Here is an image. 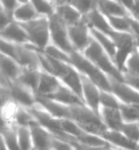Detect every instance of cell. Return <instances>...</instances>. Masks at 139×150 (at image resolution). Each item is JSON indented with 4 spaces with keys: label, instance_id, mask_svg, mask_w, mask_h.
Here are the masks:
<instances>
[{
    "label": "cell",
    "instance_id": "8d00e7d4",
    "mask_svg": "<svg viewBox=\"0 0 139 150\" xmlns=\"http://www.w3.org/2000/svg\"><path fill=\"white\" fill-rule=\"evenodd\" d=\"M61 126H62V130L68 135L75 137L78 139L80 134L83 133V130L75 122L73 119H62L61 122Z\"/></svg>",
    "mask_w": 139,
    "mask_h": 150
},
{
    "label": "cell",
    "instance_id": "d6a6232c",
    "mask_svg": "<svg viewBox=\"0 0 139 150\" xmlns=\"http://www.w3.org/2000/svg\"><path fill=\"white\" fill-rule=\"evenodd\" d=\"M129 17L109 16V17H107V19L114 31L120 32V33H132V31H131Z\"/></svg>",
    "mask_w": 139,
    "mask_h": 150
},
{
    "label": "cell",
    "instance_id": "4fadbf2b",
    "mask_svg": "<svg viewBox=\"0 0 139 150\" xmlns=\"http://www.w3.org/2000/svg\"><path fill=\"white\" fill-rule=\"evenodd\" d=\"M83 18L87 21L88 27L92 29L97 30L98 32H102L103 34L111 37L114 34V30L111 27L107 17L98 9L97 5L95 9L92 10L87 15L83 16Z\"/></svg>",
    "mask_w": 139,
    "mask_h": 150
},
{
    "label": "cell",
    "instance_id": "ffe728a7",
    "mask_svg": "<svg viewBox=\"0 0 139 150\" xmlns=\"http://www.w3.org/2000/svg\"><path fill=\"white\" fill-rule=\"evenodd\" d=\"M99 115L102 122L105 124L108 130L120 131L122 125L124 124V120L121 115L120 109L100 108Z\"/></svg>",
    "mask_w": 139,
    "mask_h": 150
},
{
    "label": "cell",
    "instance_id": "836d02e7",
    "mask_svg": "<svg viewBox=\"0 0 139 150\" xmlns=\"http://www.w3.org/2000/svg\"><path fill=\"white\" fill-rule=\"evenodd\" d=\"M121 103L111 91H100V108L119 109Z\"/></svg>",
    "mask_w": 139,
    "mask_h": 150
},
{
    "label": "cell",
    "instance_id": "30bf717a",
    "mask_svg": "<svg viewBox=\"0 0 139 150\" xmlns=\"http://www.w3.org/2000/svg\"><path fill=\"white\" fill-rule=\"evenodd\" d=\"M39 52L40 50H38L31 43L24 46H18L17 62L21 65L23 69L42 70Z\"/></svg>",
    "mask_w": 139,
    "mask_h": 150
},
{
    "label": "cell",
    "instance_id": "c3c4849f",
    "mask_svg": "<svg viewBox=\"0 0 139 150\" xmlns=\"http://www.w3.org/2000/svg\"><path fill=\"white\" fill-rule=\"evenodd\" d=\"M32 150H37V149H35V148H33V149H32Z\"/></svg>",
    "mask_w": 139,
    "mask_h": 150
},
{
    "label": "cell",
    "instance_id": "f1b7e54d",
    "mask_svg": "<svg viewBox=\"0 0 139 150\" xmlns=\"http://www.w3.org/2000/svg\"><path fill=\"white\" fill-rule=\"evenodd\" d=\"M37 122L35 120L34 116L29 111V109L24 108L22 106L18 105V108L16 110L14 116L13 123L16 126H24V127H30L33 123Z\"/></svg>",
    "mask_w": 139,
    "mask_h": 150
},
{
    "label": "cell",
    "instance_id": "6da1fadb",
    "mask_svg": "<svg viewBox=\"0 0 139 150\" xmlns=\"http://www.w3.org/2000/svg\"><path fill=\"white\" fill-rule=\"evenodd\" d=\"M71 56V65L74 66L82 75L90 79L102 91H111L110 79L97 65L90 62L82 53L74 51Z\"/></svg>",
    "mask_w": 139,
    "mask_h": 150
},
{
    "label": "cell",
    "instance_id": "9c48e42d",
    "mask_svg": "<svg viewBox=\"0 0 139 150\" xmlns=\"http://www.w3.org/2000/svg\"><path fill=\"white\" fill-rule=\"evenodd\" d=\"M110 79L111 93L114 95L123 105H139V91L127 85L124 82H120L115 79Z\"/></svg>",
    "mask_w": 139,
    "mask_h": 150
},
{
    "label": "cell",
    "instance_id": "f546056e",
    "mask_svg": "<svg viewBox=\"0 0 139 150\" xmlns=\"http://www.w3.org/2000/svg\"><path fill=\"white\" fill-rule=\"evenodd\" d=\"M35 9L39 16L50 18L56 13L55 1H46V0H31Z\"/></svg>",
    "mask_w": 139,
    "mask_h": 150
},
{
    "label": "cell",
    "instance_id": "e0dca14e",
    "mask_svg": "<svg viewBox=\"0 0 139 150\" xmlns=\"http://www.w3.org/2000/svg\"><path fill=\"white\" fill-rule=\"evenodd\" d=\"M33 139V146L37 150L52 149V140L54 136L47 129L42 127L38 122L33 123L30 126Z\"/></svg>",
    "mask_w": 139,
    "mask_h": 150
},
{
    "label": "cell",
    "instance_id": "5bb4252c",
    "mask_svg": "<svg viewBox=\"0 0 139 150\" xmlns=\"http://www.w3.org/2000/svg\"><path fill=\"white\" fill-rule=\"evenodd\" d=\"M39 56L40 61H41L42 71H44V72L51 74V75L57 77L59 80L63 79L69 73L71 64L53 59L50 56L45 54L43 51H40Z\"/></svg>",
    "mask_w": 139,
    "mask_h": 150
},
{
    "label": "cell",
    "instance_id": "f6af8a7d",
    "mask_svg": "<svg viewBox=\"0 0 139 150\" xmlns=\"http://www.w3.org/2000/svg\"><path fill=\"white\" fill-rule=\"evenodd\" d=\"M75 150H121L116 148L114 146H104V147H88V146H85L80 144L79 142L75 143Z\"/></svg>",
    "mask_w": 139,
    "mask_h": 150
},
{
    "label": "cell",
    "instance_id": "7c38bea8",
    "mask_svg": "<svg viewBox=\"0 0 139 150\" xmlns=\"http://www.w3.org/2000/svg\"><path fill=\"white\" fill-rule=\"evenodd\" d=\"M0 34V40L13 43L15 45L24 46L30 43L27 32L22 27V25L16 21L11 22L6 27L1 29Z\"/></svg>",
    "mask_w": 139,
    "mask_h": 150
},
{
    "label": "cell",
    "instance_id": "74e56055",
    "mask_svg": "<svg viewBox=\"0 0 139 150\" xmlns=\"http://www.w3.org/2000/svg\"><path fill=\"white\" fill-rule=\"evenodd\" d=\"M120 131L128 137L130 140L139 143V123L138 122H124Z\"/></svg>",
    "mask_w": 139,
    "mask_h": 150
},
{
    "label": "cell",
    "instance_id": "8992f818",
    "mask_svg": "<svg viewBox=\"0 0 139 150\" xmlns=\"http://www.w3.org/2000/svg\"><path fill=\"white\" fill-rule=\"evenodd\" d=\"M49 20L51 43L67 54L71 55L75 50L69 37V26L63 22L56 13L52 17H50Z\"/></svg>",
    "mask_w": 139,
    "mask_h": 150
},
{
    "label": "cell",
    "instance_id": "ee69618b",
    "mask_svg": "<svg viewBox=\"0 0 139 150\" xmlns=\"http://www.w3.org/2000/svg\"><path fill=\"white\" fill-rule=\"evenodd\" d=\"M0 14H1V29H3L4 27L14 21L13 13H10L6 10L0 8Z\"/></svg>",
    "mask_w": 139,
    "mask_h": 150
},
{
    "label": "cell",
    "instance_id": "ab89813d",
    "mask_svg": "<svg viewBox=\"0 0 139 150\" xmlns=\"http://www.w3.org/2000/svg\"><path fill=\"white\" fill-rule=\"evenodd\" d=\"M1 42V54L17 61V53H18V45L10 43L4 40H0Z\"/></svg>",
    "mask_w": 139,
    "mask_h": 150
},
{
    "label": "cell",
    "instance_id": "f35d334b",
    "mask_svg": "<svg viewBox=\"0 0 139 150\" xmlns=\"http://www.w3.org/2000/svg\"><path fill=\"white\" fill-rule=\"evenodd\" d=\"M70 2L83 16L87 15L97 5V1H87V0H73Z\"/></svg>",
    "mask_w": 139,
    "mask_h": 150
},
{
    "label": "cell",
    "instance_id": "5b68a950",
    "mask_svg": "<svg viewBox=\"0 0 139 150\" xmlns=\"http://www.w3.org/2000/svg\"><path fill=\"white\" fill-rule=\"evenodd\" d=\"M116 45L115 65L121 73H124L125 63L130 55L136 50V42L132 33H120L114 32L111 36Z\"/></svg>",
    "mask_w": 139,
    "mask_h": 150
},
{
    "label": "cell",
    "instance_id": "4dcf8cb0",
    "mask_svg": "<svg viewBox=\"0 0 139 150\" xmlns=\"http://www.w3.org/2000/svg\"><path fill=\"white\" fill-rule=\"evenodd\" d=\"M17 135H18V142L21 150H32L33 146L32 133L30 127L24 126H17Z\"/></svg>",
    "mask_w": 139,
    "mask_h": 150
},
{
    "label": "cell",
    "instance_id": "2e32d148",
    "mask_svg": "<svg viewBox=\"0 0 139 150\" xmlns=\"http://www.w3.org/2000/svg\"><path fill=\"white\" fill-rule=\"evenodd\" d=\"M56 14L68 26H73L83 20V16L72 5L70 1H55Z\"/></svg>",
    "mask_w": 139,
    "mask_h": 150
},
{
    "label": "cell",
    "instance_id": "681fc988",
    "mask_svg": "<svg viewBox=\"0 0 139 150\" xmlns=\"http://www.w3.org/2000/svg\"><path fill=\"white\" fill-rule=\"evenodd\" d=\"M50 150H53V149H50Z\"/></svg>",
    "mask_w": 139,
    "mask_h": 150
},
{
    "label": "cell",
    "instance_id": "b9f144b4",
    "mask_svg": "<svg viewBox=\"0 0 139 150\" xmlns=\"http://www.w3.org/2000/svg\"><path fill=\"white\" fill-rule=\"evenodd\" d=\"M19 5V1L16 0H2L0 1V8L6 10V11L10 12V13H14L15 9Z\"/></svg>",
    "mask_w": 139,
    "mask_h": 150
},
{
    "label": "cell",
    "instance_id": "3957f363",
    "mask_svg": "<svg viewBox=\"0 0 139 150\" xmlns=\"http://www.w3.org/2000/svg\"><path fill=\"white\" fill-rule=\"evenodd\" d=\"M72 119L83 131L102 136L108 130L100 116L85 105H71Z\"/></svg>",
    "mask_w": 139,
    "mask_h": 150
},
{
    "label": "cell",
    "instance_id": "ba28073f",
    "mask_svg": "<svg viewBox=\"0 0 139 150\" xmlns=\"http://www.w3.org/2000/svg\"><path fill=\"white\" fill-rule=\"evenodd\" d=\"M10 91H11L12 100L19 106L29 109L37 103L35 91L27 88L26 86L22 85L18 81L10 83Z\"/></svg>",
    "mask_w": 139,
    "mask_h": 150
},
{
    "label": "cell",
    "instance_id": "7dc6e473",
    "mask_svg": "<svg viewBox=\"0 0 139 150\" xmlns=\"http://www.w3.org/2000/svg\"><path fill=\"white\" fill-rule=\"evenodd\" d=\"M0 150H9L8 147H7V145H6V143H5L4 139L2 138V137L0 138Z\"/></svg>",
    "mask_w": 139,
    "mask_h": 150
},
{
    "label": "cell",
    "instance_id": "9a60e30c",
    "mask_svg": "<svg viewBox=\"0 0 139 150\" xmlns=\"http://www.w3.org/2000/svg\"><path fill=\"white\" fill-rule=\"evenodd\" d=\"M37 103L43 106L48 112H50L54 117L59 119H72V109L70 105L61 103L59 101L36 96Z\"/></svg>",
    "mask_w": 139,
    "mask_h": 150
},
{
    "label": "cell",
    "instance_id": "60d3db41",
    "mask_svg": "<svg viewBox=\"0 0 139 150\" xmlns=\"http://www.w3.org/2000/svg\"><path fill=\"white\" fill-rule=\"evenodd\" d=\"M52 149L53 150H75V147L69 142L63 141L58 138H53L52 140Z\"/></svg>",
    "mask_w": 139,
    "mask_h": 150
},
{
    "label": "cell",
    "instance_id": "ac0fdd59",
    "mask_svg": "<svg viewBox=\"0 0 139 150\" xmlns=\"http://www.w3.org/2000/svg\"><path fill=\"white\" fill-rule=\"evenodd\" d=\"M102 137L111 145L121 150H139V143L130 140L121 131L107 130Z\"/></svg>",
    "mask_w": 139,
    "mask_h": 150
},
{
    "label": "cell",
    "instance_id": "52a82bcc",
    "mask_svg": "<svg viewBox=\"0 0 139 150\" xmlns=\"http://www.w3.org/2000/svg\"><path fill=\"white\" fill-rule=\"evenodd\" d=\"M69 37L75 51L80 53L85 52L92 40L90 28L88 27L85 18H83L78 24L69 26Z\"/></svg>",
    "mask_w": 139,
    "mask_h": 150
},
{
    "label": "cell",
    "instance_id": "7a4b0ae2",
    "mask_svg": "<svg viewBox=\"0 0 139 150\" xmlns=\"http://www.w3.org/2000/svg\"><path fill=\"white\" fill-rule=\"evenodd\" d=\"M82 54L85 55V57H87L90 62H92L95 65H97L109 78L115 79V80L120 81V82H124L123 74L116 67L114 61L111 59L109 55L105 52V50L103 49L102 46L99 45V43L93 37L90 46Z\"/></svg>",
    "mask_w": 139,
    "mask_h": 150
},
{
    "label": "cell",
    "instance_id": "8fae6325",
    "mask_svg": "<svg viewBox=\"0 0 139 150\" xmlns=\"http://www.w3.org/2000/svg\"><path fill=\"white\" fill-rule=\"evenodd\" d=\"M82 83H83V101H85V105H87L90 109H92L95 113H97L99 115L100 91L102 90L95 83H92L90 79L83 75H82Z\"/></svg>",
    "mask_w": 139,
    "mask_h": 150
},
{
    "label": "cell",
    "instance_id": "484cf974",
    "mask_svg": "<svg viewBox=\"0 0 139 150\" xmlns=\"http://www.w3.org/2000/svg\"><path fill=\"white\" fill-rule=\"evenodd\" d=\"M42 70H29V69H23L21 75L18 78V82L22 85L26 86L27 88H31L35 93H37L38 86L40 83Z\"/></svg>",
    "mask_w": 139,
    "mask_h": 150
},
{
    "label": "cell",
    "instance_id": "d4e9b609",
    "mask_svg": "<svg viewBox=\"0 0 139 150\" xmlns=\"http://www.w3.org/2000/svg\"><path fill=\"white\" fill-rule=\"evenodd\" d=\"M97 7L100 11L107 17L115 16V17H129L130 15L128 11L124 8L120 1H110V0H104V1H97Z\"/></svg>",
    "mask_w": 139,
    "mask_h": 150
},
{
    "label": "cell",
    "instance_id": "7402d4cb",
    "mask_svg": "<svg viewBox=\"0 0 139 150\" xmlns=\"http://www.w3.org/2000/svg\"><path fill=\"white\" fill-rule=\"evenodd\" d=\"M44 98H51V100H57L61 103H64L67 105H85L83 101L73 91L71 88H68L62 83V85L59 88V90L53 93L52 96H44Z\"/></svg>",
    "mask_w": 139,
    "mask_h": 150
},
{
    "label": "cell",
    "instance_id": "7bdbcfd3",
    "mask_svg": "<svg viewBox=\"0 0 139 150\" xmlns=\"http://www.w3.org/2000/svg\"><path fill=\"white\" fill-rule=\"evenodd\" d=\"M123 80L124 83L131 86L135 90L139 91V76L130 75V74H123Z\"/></svg>",
    "mask_w": 139,
    "mask_h": 150
},
{
    "label": "cell",
    "instance_id": "e575fe53",
    "mask_svg": "<svg viewBox=\"0 0 139 150\" xmlns=\"http://www.w3.org/2000/svg\"><path fill=\"white\" fill-rule=\"evenodd\" d=\"M43 52L46 55L50 56L51 58L55 60L61 61V62H65L68 64H71V56L64 52L63 50H61L60 48H58L57 46L53 45L52 43L45 49Z\"/></svg>",
    "mask_w": 139,
    "mask_h": 150
},
{
    "label": "cell",
    "instance_id": "d6986e66",
    "mask_svg": "<svg viewBox=\"0 0 139 150\" xmlns=\"http://www.w3.org/2000/svg\"><path fill=\"white\" fill-rule=\"evenodd\" d=\"M0 70H1V78L5 79L10 83H13L18 80L21 75L23 68L16 60L4 55H0Z\"/></svg>",
    "mask_w": 139,
    "mask_h": 150
},
{
    "label": "cell",
    "instance_id": "1f68e13d",
    "mask_svg": "<svg viewBox=\"0 0 139 150\" xmlns=\"http://www.w3.org/2000/svg\"><path fill=\"white\" fill-rule=\"evenodd\" d=\"M119 109L124 122L139 123V105H123L121 103Z\"/></svg>",
    "mask_w": 139,
    "mask_h": 150
},
{
    "label": "cell",
    "instance_id": "d590c367",
    "mask_svg": "<svg viewBox=\"0 0 139 150\" xmlns=\"http://www.w3.org/2000/svg\"><path fill=\"white\" fill-rule=\"evenodd\" d=\"M123 74L139 76V49H137V48L126 61Z\"/></svg>",
    "mask_w": 139,
    "mask_h": 150
},
{
    "label": "cell",
    "instance_id": "277c9868",
    "mask_svg": "<svg viewBox=\"0 0 139 150\" xmlns=\"http://www.w3.org/2000/svg\"><path fill=\"white\" fill-rule=\"evenodd\" d=\"M27 32L30 43L38 50L44 51L51 44L50 20L47 17L39 16L38 18L26 23H20Z\"/></svg>",
    "mask_w": 139,
    "mask_h": 150
},
{
    "label": "cell",
    "instance_id": "603a6c76",
    "mask_svg": "<svg viewBox=\"0 0 139 150\" xmlns=\"http://www.w3.org/2000/svg\"><path fill=\"white\" fill-rule=\"evenodd\" d=\"M61 82L71 88L79 98L83 101V83H82V75L74 66L71 65L69 73L63 79H61ZM85 103V101H83Z\"/></svg>",
    "mask_w": 139,
    "mask_h": 150
},
{
    "label": "cell",
    "instance_id": "bcb514c9",
    "mask_svg": "<svg viewBox=\"0 0 139 150\" xmlns=\"http://www.w3.org/2000/svg\"><path fill=\"white\" fill-rule=\"evenodd\" d=\"M130 17H132L133 19H135L136 21L139 22V0L134 1L129 10Z\"/></svg>",
    "mask_w": 139,
    "mask_h": 150
},
{
    "label": "cell",
    "instance_id": "cb8c5ba5",
    "mask_svg": "<svg viewBox=\"0 0 139 150\" xmlns=\"http://www.w3.org/2000/svg\"><path fill=\"white\" fill-rule=\"evenodd\" d=\"M39 17L32 1H19V5L13 13L14 21L18 23H26Z\"/></svg>",
    "mask_w": 139,
    "mask_h": 150
},
{
    "label": "cell",
    "instance_id": "83f0119b",
    "mask_svg": "<svg viewBox=\"0 0 139 150\" xmlns=\"http://www.w3.org/2000/svg\"><path fill=\"white\" fill-rule=\"evenodd\" d=\"M78 141L80 144L88 147H104V146H113L102 136L95 135V134L88 133L83 131L80 135L78 137Z\"/></svg>",
    "mask_w": 139,
    "mask_h": 150
},
{
    "label": "cell",
    "instance_id": "44dd1931",
    "mask_svg": "<svg viewBox=\"0 0 139 150\" xmlns=\"http://www.w3.org/2000/svg\"><path fill=\"white\" fill-rule=\"evenodd\" d=\"M62 85V82L55 76L51 75L49 73H46L42 71L40 83L38 86L36 96H49L55 93L59 90V88Z\"/></svg>",
    "mask_w": 139,
    "mask_h": 150
},
{
    "label": "cell",
    "instance_id": "4316f807",
    "mask_svg": "<svg viewBox=\"0 0 139 150\" xmlns=\"http://www.w3.org/2000/svg\"><path fill=\"white\" fill-rule=\"evenodd\" d=\"M90 34H92V36L99 43V45L105 50V52L109 55V57L111 59L114 61L115 56H116V45L112 38L103 34L102 32H98L97 30L92 29V28H90Z\"/></svg>",
    "mask_w": 139,
    "mask_h": 150
}]
</instances>
